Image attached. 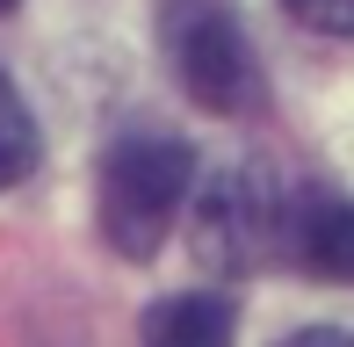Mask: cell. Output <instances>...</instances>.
<instances>
[{"label": "cell", "mask_w": 354, "mask_h": 347, "mask_svg": "<svg viewBox=\"0 0 354 347\" xmlns=\"http://www.w3.org/2000/svg\"><path fill=\"white\" fill-rule=\"evenodd\" d=\"M0 8H15V0H0Z\"/></svg>", "instance_id": "obj_9"}, {"label": "cell", "mask_w": 354, "mask_h": 347, "mask_svg": "<svg viewBox=\"0 0 354 347\" xmlns=\"http://www.w3.org/2000/svg\"><path fill=\"white\" fill-rule=\"evenodd\" d=\"M159 44H167L174 80L217 116L261 109V58H253L246 29L217 8V0H167L159 8Z\"/></svg>", "instance_id": "obj_2"}, {"label": "cell", "mask_w": 354, "mask_h": 347, "mask_svg": "<svg viewBox=\"0 0 354 347\" xmlns=\"http://www.w3.org/2000/svg\"><path fill=\"white\" fill-rule=\"evenodd\" d=\"M29 167H37V123H29L22 94H15L8 73H0V188H15Z\"/></svg>", "instance_id": "obj_6"}, {"label": "cell", "mask_w": 354, "mask_h": 347, "mask_svg": "<svg viewBox=\"0 0 354 347\" xmlns=\"http://www.w3.org/2000/svg\"><path fill=\"white\" fill-rule=\"evenodd\" d=\"M282 254L304 261L311 275H326V282H354V203L347 196H304V188H297Z\"/></svg>", "instance_id": "obj_4"}, {"label": "cell", "mask_w": 354, "mask_h": 347, "mask_svg": "<svg viewBox=\"0 0 354 347\" xmlns=\"http://www.w3.org/2000/svg\"><path fill=\"white\" fill-rule=\"evenodd\" d=\"M289 188H275L261 167H232L203 188L196 203V254L217 268V275H246L268 254H282L289 239Z\"/></svg>", "instance_id": "obj_3"}, {"label": "cell", "mask_w": 354, "mask_h": 347, "mask_svg": "<svg viewBox=\"0 0 354 347\" xmlns=\"http://www.w3.org/2000/svg\"><path fill=\"white\" fill-rule=\"evenodd\" d=\"M289 15L318 37H354V0H289Z\"/></svg>", "instance_id": "obj_7"}, {"label": "cell", "mask_w": 354, "mask_h": 347, "mask_svg": "<svg viewBox=\"0 0 354 347\" xmlns=\"http://www.w3.org/2000/svg\"><path fill=\"white\" fill-rule=\"evenodd\" d=\"M138 347H232V304L224 297H167L145 311Z\"/></svg>", "instance_id": "obj_5"}, {"label": "cell", "mask_w": 354, "mask_h": 347, "mask_svg": "<svg viewBox=\"0 0 354 347\" xmlns=\"http://www.w3.org/2000/svg\"><path fill=\"white\" fill-rule=\"evenodd\" d=\"M188 188H196V152L181 138H152V131L123 138L102 160V239L131 261H152L181 217Z\"/></svg>", "instance_id": "obj_1"}, {"label": "cell", "mask_w": 354, "mask_h": 347, "mask_svg": "<svg viewBox=\"0 0 354 347\" xmlns=\"http://www.w3.org/2000/svg\"><path fill=\"white\" fill-rule=\"evenodd\" d=\"M275 347H354V333H340V326H304V333H289Z\"/></svg>", "instance_id": "obj_8"}]
</instances>
